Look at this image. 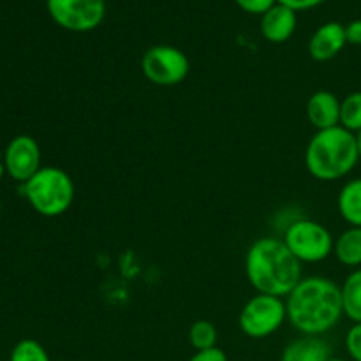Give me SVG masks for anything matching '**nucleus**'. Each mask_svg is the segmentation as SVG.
I'll use <instances>...</instances> for the list:
<instances>
[{"mask_svg": "<svg viewBox=\"0 0 361 361\" xmlns=\"http://www.w3.org/2000/svg\"><path fill=\"white\" fill-rule=\"evenodd\" d=\"M288 321L302 335L319 337L335 328L344 316L341 286L331 279L303 277L286 296Z\"/></svg>", "mask_w": 361, "mask_h": 361, "instance_id": "nucleus-1", "label": "nucleus"}, {"mask_svg": "<svg viewBox=\"0 0 361 361\" xmlns=\"http://www.w3.org/2000/svg\"><path fill=\"white\" fill-rule=\"evenodd\" d=\"M245 275L261 295L286 298L302 281V263L286 247L284 240L264 236L245 254Z\"/></svg>", "mask_w": 361, "mask_h": 361, "instance_id": "nucleus-2", "label": "nucleus"}, {"mask_svg": "<svg viewBox=\"0 0 361 361\" xmlns=\"http://www.w3.org/2000/svg\"><path fill=\"white\" fill-rule=\"evenodd\" d=\"M360 161L356 134L342 126L317 130L305 150L307 171L317 180L334 182L348 176Z\"/></svg>", "mask_w": 361, "mask_h": 361, "instance_id": "nucleus-3", "label": "nucleus"}, {"mask_svg": "<svg viewBox=\"0 0 361 361\" xmlns=\"http://www.w3.org/2000/svg\"><path fill=\"white\" fill-rule=\"evenodd\" d=\"M23 192L39 215L51 219L69 210L76 189L69 173L55 166H44L23 183Z\"/></svg>", "mask_w": 361, "mask_h": 361, "instance_id": "nucleus-4", "label": "nucleus"}, {"mask_svg": "<svg viewBox=\"0 0 361 361\" xmlns=\"http://www.w3.org/2000/svg\"><path fill=\"white\" fill-rule=\"evenodd\" d=\"M284 243L300 263H321L334 254L331 233L312 219H296L286 228Z\"/></svg>", "mask_w": 361, "mask_h": 361, "instance_id": "nucleus-5", "label": "nucleus"}, {"mask_svg": "<svg viewBox=\"0 0 361 361\" xmlns=\"http://www.w3.org/2000/svg\"><path fill=\"white\" fill-rule=\"evenodd\" d=\"M286 321H288L286 300L257 293L240 310L238 326L243 335L261 341L277 334Z\"/></svg>", "mask_w": 361, "mask_h": 361, "instance_id": "nucleus-6", "label": "nucleus"}, {"mask_svg": "<svg viewBox=\"0 0 361 361\" xmlns=\"http://www.w3.org/2000/svg\"><path fill=\"white\" fill-rule=\"evenodd\" d=\"M145 78L157 87H176L190 71V62L182 49L169 44H157L147 49L141 59Z\"/></svg>", "mask_w": 361, "mask_h": 361, "instance_id": "nucleus-7", "label": "nucleus"}, {"mask_svg": "<svg viewBox=\"0 0 361 361\" xmlns=\"http://www.w3.org/2000/svg\"><path fill=\"white\" fill-rule=\"evenodd\" d=\"M46 7L59 27L78 34L95 30L106 16L104 0H46Z\"/></svg>", "mask_w": 361, "mask_h": 361, "instance_id": "nucleus-8", "label": "nucleus"}, {"mask_svg": "<svg viewBox=\"0 0 361 361\" xmlns=\"http://www.w3.org/2000/svg\"><path fill=\"white\" fill-rule=\"evenodd\" d=\"M4 166L6 173L13 180L20 183L28 182L42 168L41 147L34 137L27 134L14 136L4 152Z\"/></svg>", "mask_w": 361, "mask_h": 361, "instance_id": "nucleus-9", "label": "nucleus"}, {"mask_svg": "<svg viewBox=\"0 0 361 361\" xmlns=\"http://www.w3.org/2000/svg\"><path fill=\"white\" fill-rule=\"evenodd\" d=\"M348 44L345 39V27L337 21H328L321 25L312 34L309 41V55L316 62H328L335 59Z\"/></svg>", "mask_w": 361, "mask_h": 361, "instance_id": "nucleus-10", "label": "nucleus"}, {"mask_svg": "<svg viewBox=\"0 0 361 361\" xmlns=\"http://www.w3.org/2000/svg\"><path fill=\"white\" fill-rule=\"evenodd\" d=\"M307 118L316 130L341 126V99L334 92H314L307 101Z\"/></svg>", "mask_w": 361, "mask_h": 361, "instance_id": "nucleus-11", "label": "nucleus"}, {"mask_svg": "<svg viewBox=\"0 0 361 361\" xmlns=\"http://www.w3.org/2000/svg\"><path fill=\"white\" fill-rule=\"evenodd\" d=\"M296 13L289 7L275 4L270 11L261 16V35L267 39L268 42L274 44H281V42L289 41L296 30Z\"/></svg>", "mask_w": 361, "mask_h": 361, "instance_id": "nucleus-12", "label": "nucleus"}, {"mask_svg": "<svg viewBox=\"0 0 361 361\" xmlns=\"http://www.w3.org/2000/svg\"><path fill=\"white\" fill-rule=\"evenodd\" d=\"M331 358V349L321 337H303L291 341L284 348L281 361H328Z\"/></svg>", "mask_w": 361, "mask_h": 361, "instance_id": "nucleus-13", "label": "nucleus"}, {"mask_svg": "<svg viewBox=\"0 0 361 361\" xmlns=\"http://www.w3.org/2000/svg\"><path fill=\"white\" fill-rule=\"evenodd\" d=\"M337 207L342 219L353 228H361V178L345 183L337 197Z\"/></svg>", "mask_w": 361, "mask_h": 361, "instance_id": "nucleus-14", "label": "nucleus"}, {"mask_svg": "<svg viewBox=\"0 0 361 361\" xmlns=\"http://www.w3.org/2000/svg\"><path fill=\"white\" fill-rule=\"evenodd\" d=\"M334 254L344 267L360 268L361 267V228L349 226L335 240Z\"/></svg>", "mask_w": 361, "mask_h": 361, "instance_id": "nucleus-15", "label": "nucleus"}, {"mask_svg": "<svg viewBox=\"0 0 361 361\" xmlns=\"http://www.w3.org/2000/svg\"><path fill=\"white\" fill-rule=\"evenodd\" d=\"M342 307L344 316H348L353 323H361V268L345 277L344 284L341 286Z\"/></svg>", "mask_w": 361, "mask_h": 361, "instance_id": "nucleus-16", "label": "nucleus"}, {"mask_svg": "<svg viewBox=\"0 0 361 361\" xmlns=\"http://www.w3.org/2000/svg\"><path fill=\"white\" fill-rule=\"evenodd\" d=\"M219 334L214 323L207 319H200L190 324L189 328V342L196 351H207V349L217 348Z\"/></svg>", "mask_w": 361, "mask_h": 361, "instance_id": "nucleus-17", "label": "nucleus"}, {"mask_svg": "<svg viewBox=\"0 0 361 361\" xmlns=\"http://www.w3.org/2000/svg\"><path fill=\"white\" fill-rule=\"evenodd\" d=\"M341 126L353 134L361 133V92H353L341 101Z\"/></svg>", "mask_w": 361, "mask_h": 361, "instance_id": "nucleus-18", "label": "nucleus"}, {"mask_svg": "<svg viewBox=\"0 0 361 361\" xmlns=\"http://www.w3.org/2000/svg\"><path fill=\"white\" fill-rule=\"evenodd\" d=\"M9 361H51L48 351L34 338H23L11 351Z\"/></svg>", "mask_w": 361, "mask_h": 361, "instance_id": "nucleus-19", "label": "nucleus"}, {"mask_svg": "<svg viewBox=\"0 0 361 361\" xmlns=\"http://www.w3.org/2000/svg\"><path fill=\"white\" fill-rule=\"evenodd\" d=\"M345 351L353 361H361V323L349 328L345 335Z\"/></svg>", "mask_w": 361, "mask_h": 361, "instance_id": "nucleus-20", "label": "nucleus"}, {"mask_svg": "<svg viewBox=\"0 0 361 361\" xmlns=\"http://www.w3.org/2000/svg\"><path fill=\"white\" fill-rule=\"evenodd\" d=\"M235 4L245 13L263 16L267 11H270L277 4V0H235Z\"/></svg>", "mask_w": 361, "mask_h": 361, "instance_id": "nucleus-21", "label": "nucleus"}, {"mask_svg": "<svg viewBox=\"0 0 361 361\" xmlns=\"http://www.w3.org/2000/svg\"><path fill=\"white\" fill-rule=\"evenodd\" d=\"M189 361H228V356L221 348H212L207 351H196Z\"/></svg>", "mask_w": 361, "mask_h": 361, "instance_id": "nucleus-22", "label": "nucleus"}, {"mask_svg": "<svg viewBox=\"0 0 361 361\" xmlns=\"http://www.w3.org/2000/svg\"><path fill=\"white\" fill-rule=\"evenodd\" d=\"M323 2H326V0H277V4L289 7V9H293L295 13H298V11L314 9V7L321 6Z\"/></svg>", "mask_w": 361, "mask_h": 361, "instance_id": "nucleus-23", "label": "nucleus"}, {"mask_svg": "<svg viewBox=\"0 0 361 361\" xmlns=\"http://www.w3.org/2000/svg\"><path fill=\"white\" fill-rule=\"evenodd\" d=\"M345 39L349 44L361 46V20H355L345 25Z\"/></svg>", "mask_w": 361, "mask_h": 361, "instance_id": "nucleus-24", "label": "nucleus"}, {"mask_svg": "<svg viewBox=\"0 0 361 361\" xmlns=\"http://www.w3.org/2000/svg\"><path fill=\"white\" fill-rule=\"evenodd\" d=\"M4 175H6V166H4V161H0V182H2Z\"/></svg>", "mask_w": 361, "mask_h": 361, "instance_id": "nucleus-25", "label": "nucleus"}, {"mask_svg": "<svg viewBox=\"0 0 361 361\" xmlns=\"http://www.w3.org/2000/svg\"><path fill=\"white\" fill-rule=\"evenodd\" d=\"M356 141H358V152H360V159H361V133L356 134Z\"/></svg>", "mask_w": 361, "mask_h": 361, "instance_id": "nucleus-26", "label": "nucleus"}, {"mask_svg": "<svg viewBox=\"0 0 361 361\" xmlns=\"http://www.w3.org/2000/svg\"><path fill=\"white\" fill-rule=\"evenodd\" d=\"M328 361H348V360H344V358H330Z\"/></svg>", "mask_w": 361, "mask_h": 361, "instance_id": "nucleus-27", "label": "nucleus"}, {"mask_svg": "<svg viewBox=\"0 0 361 361\" xmlns=\"http://www.w3.org/2000/svg\"><path fill=\"white\" fill-rule=\"evenodd\" d=\"M0 210H2V204H0Z\"/></svg>", "mask_w": 361, "mask_h": 361, "instance_id": "nucleus-28", "label": "nucleus"}]
</instances>
